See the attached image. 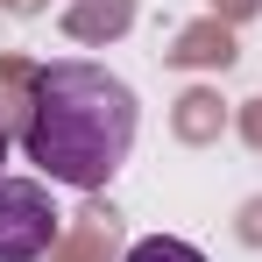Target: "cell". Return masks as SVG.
Segmentation results:
<instances>
[{
	"instance_id": "cell-1",
	"label": "cell",
	"mask_w": 262,
	"mask_h": 262,
	"mask_svg": "<svg viewBox=\"0 0 262 262\" xmlns=\"http://www.w3.org/2000/svg\"><path fill=\"white\" fill-rule=\"evenodd\" d=\"M135 128H142V106L135 92L85 57H64L43 64L29 78V128L21 149L50 184H71V191H99L106 177L128 163Z\"/></svg>"
},
{
	"instance_id": "cell-2",
	"label": "cell",
	"mask_w": 262,
	"mask_h": 262,
	"mask_svg": "<svg viewBox=\"0 0 262 262\" xmlns=\"http://www.w3.org/2000/svg\"><path fill=\"white\" fill-rule=\"evenodd\" d=\"M57 199L36 177H0V262H36L57 241Z\"/></svg>"
},
{
	"instance_id": "cell-3",
	"label": "cell",
	"mask_w": 262,
	"mask_h": 262,
	"mask_svg": "<svg viewBox=\"0 0 262 262\" xmlns=\"http://www.w3.org/2000/svg\"><path fill=\"white\" fill-rule=\"evenodd\" d=\"M128 262H206L191 241H177V234H149V241H135Z\"/></svg>"
},
{
	"instance_id": "cell-4",
	"label": "cell",
	"mask_w": 262,
	"mask_h": 262,
	"mask_svg": "<svg viewBox=\"0 0 262 262\" xmlns=\"http://www.w3.org/2000/svg\"><path fill=\"white\" fill-rule=\"evenodd\" d=\"M0 163H7V128H0Z\"/></svg>"
}]
</instances>
